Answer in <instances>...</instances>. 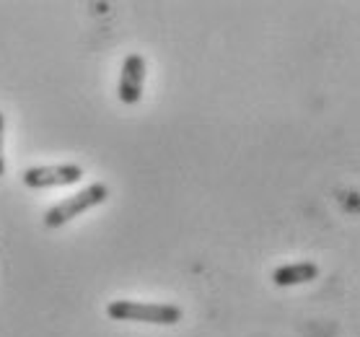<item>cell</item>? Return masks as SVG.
<instances>
[{
    "label": "cell",
    "instance_id": "cell-4",
    "mask_svg": "<svg viewBox=\"0 0 360 337\" xmlns=\"http://www.w3.org/2000/svg\"><path fill=\"white\" fill-rule=\"evenodd\" d=\"M146 58L132 52L127 55L122 63V70H120V83H117V99L132 107L143 99V86H146Z\"/></svg>",
    "mask_w": 360,
    "mask_h": 337
},
{
    "label": "cell",
    "instance_id": "cell-1",
    "mask_svg": "<svg viewBox=\"0 0 360 337\" xmlns=\"http://www.w3.org/2000/svg\"><path fill=\"white\" fill-rule=\"evenodd\" d=\"M107 317L115 322H140V324H158L172 327L179 324L184 312L176 304H156V301H132V298H117L107 304Z\"/></svg>",
    "mask_w": 360,
    "mask_h": 337
},
{
    "label": "cell",
    "instance_id": "cell-6",
    "mask_svg": "<svg viewBox=\"0 0 360 337\" xmlns=\"http://www.w3.org/2000/svg\"><path fill=\"white\" fill-rule=\"evenodd\" d=\"M6 174V117L0 112V177Z\"/></svg>",
    "mask_w": 360,
    "mask_h": 337
},
{
    "label": "cell",
    "instance_id": "cell-2",
    "mask_svg": "<svg viewBox=\"0 0 360 337\" xmlns=\"http://www.w3.org/2000/svg\"><path fill=\"white\" fill-rule=\"evenodd\" d=\"M107 198H109L107 184H104V182H91L89 187H83L81 192H75V195L65 198L63 203L49 208L47 213H44V218H41V223H44L47 229H63L65 223H70L73 218L83 215L86 210L101 205V203H107Z\"/></svg>",
    "mask_w": 360,
    "mask_h": 337
},
{
    "label": "cell",
    "instance_id": "cell-5",
    "mask_svg": "<svg viewBox=\"0 0 360 337\" xmlns=\"http://www.w3.org/2000/svg\"><path fill=\"white\" fill-rule=\"evenodd\" d=\"M316 278H319V265L316 262H290L272 270V283L278 288L306 286V283H311Z\"/></svg>",
    "mask_w": 360,
    "mask_h": 337
},
{
    "label": "cell",
    "instance_id": "cell-3",
    "mask_svg": "<svg viewBox=\"0 0 360 337\" xmlns=\"http://www.w3.org/2000/svg\"><path fill=\"white\" fill-rule=\"evenodd\" d=\"M83 179L81 164H44V166H29L21 174L24 187L29 189H49V187H70Z\"/></svg>",
    "mask_w": 360,
    "mask_h": 337
}]
</instances>
